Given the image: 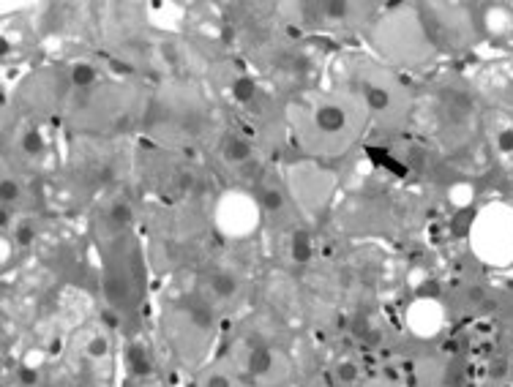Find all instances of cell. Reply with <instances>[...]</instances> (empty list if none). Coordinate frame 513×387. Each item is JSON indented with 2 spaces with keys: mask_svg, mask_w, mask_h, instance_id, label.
<instances>
[{
  "mask_svg": "<svg viewBox=\"0 0 513 387\" xmlns=\"http://www.w3.org/2000/svg\"><path fill=\"white\" fill-rule=\"evenodd\" d=\"M110 221L115 224V229H126L131 224V208L123 199H115L110 205Z\"/></svg>",
  "mask_w": 513,
  "mask_h": 387,
  "instance_id": "cell-24",
  "label": "cell"
},
{
  "mask_svg": "<svg viewBox=\"0 0 513 387\" xmlns=\"http://www.w3.org/2000/svg\"><path fill=\"white\" fill-rule=\"evenodd\" d=\"M287 191H290L292 202L306 213V216H320L322 210L328 208L336 189V175L331 169L320 167L314 161H298L287 169L284 175Z\"/></svg>",
  "mask_w": 513,
  "mask_h": 387,
  "instance_id": "cell-7",
  "label": "cell"
},
{
  "mask_svg": "<svg viewBox=\"0 0 513 387\" xmlns=\"http://www.w3.org/2000/svg\"><path fill=\"white\" fill-rule=\"evenodd\" d=\"M298 17V25L309 33H347V30L372 28V9L369 3H347V0H322V3H295L287 6Z\"/></svg>",
  "mask_w": 513,
  "mask_h": 387,
  "instance_id": "cell-6",
  "label": "cell"
},
{
  "mask_svg": "<svg viewBox=\"0 0 513 387\" xmlns=\"http://www.w3.org/2000/svg\"><path fill=\"white\" fill-rule=\"evenodd\" d=\"M287 129L309 156H342L363 134L369 112L339 88H303L284 110Z\"/></svg>",
  "mask_w": 513,
  "mask_h": 387,
  "instance_id": "cell-1",
  "label": "cell"
},
{
  "mask_svg": "<svg viewBox=\"0 0 513 387\" xmlns=\"http://www.w3.org/2000/svg\"><path fill=\"white\" fill-rule=\"evenodd\" d=\"M243 374L249 382H257L260 387H273L287 377V363L276 349L260 344V341H252L246 347V355H243Z\"/></svg>",
  "mask_w": 513,
  "mask_h": 387,
  "instance_id": "cell-10",
  "label": "cell"
},
{
  "mask_svg": "<svg viewBox=\"0 0 513 387\" xmlns=\"http://www.w3.org/2000/svg\"><path fill=\"white\" fill-rule=\"evenodd\" d=\"M486 131H489V142H492L494 153L500 159H513V118L508 112L492 110L486 115Z\"/></svg>",
  "mask_w": 513,
  "mask_h": 387,
  "instance_id": "cell-15",
  "label": "cell"
},
{
  "mask_svg": "<svg viewBox=\"0 0 513 387\" xmlns=\"http://www.w3.org/2000/svg\"><path fill=\"white\" fill-rule=\"evenodd\" d=\"M66 77H69V85L77 93H88V90H96L99 85H104V74L96 63L91 60H71L69 69H66Z\"/></svg>",
  "mask_w": 513,
  "mask_h": 387,
  "instance_id": "cell-16",
  "label": "cell"
},
{
  "mask_svg": "<svg viewBox=\"0 0 513 387\" xmlns=\"http://www.w3.org/2000/svg\"><path fill=\"white\" fill-rule=\"evenodd\" d=\"M112 344L110 338L104 336V333H91L88 336V344H85V355L91 360H110Z\"/></svg>",
  "mask_w": 513,
  "mask_h": 387,
  "instance_id": "cell-22",
  "label": "cell"
},
{
  "mask_svg": "<svg viewBox=\"0 0 513 387\" xmlns=\"http://www.w3.org/2000/svg\"><path fill=\"white\" fill-rule=\"evenodd\" d=\"M36 382V371L31 366H20L17 368V385L20 387H33Z\"/></svg>",
  "mask_w": 513,
  "mask_h": 387,
  "instance_id": "cell-26",
  "label": "cell"
},
{
  "mask_svg": "<svg viewBox=\"0 0 513 387\" xmlns=\"http://www.w3.org/2000/svg\"><path fill=\"white\" fill-rule=\"evenodd\" d=\"M202 387H249V382H241V379L232 377L227 371L213 368V371H208L205 379H202Z\"/></svg>",
  "mask_w": 513,
  "mask_h": 387,
  "instance_id": "cell-23",
  "label": "cell"
},
{
  "mask_svg": "<svg viewBox=\"0 0 513 387\" xmlns=\"http://www.w3.org/2000/svg\"><path fill=\"white\" fill-rule=\"evenodd\" d=\"M126 366L134 377H148L151 374V355H148V349L142 347V344H131L126 349Z\"/></svg>",
  "mask_w": 513,
  "mask_h": 387,
  "instance_id": "cell-21",
  "label": "cell"
},
{
  "mask_svg": "<svg viewBox=\"0 0 513 387\" xmlns=\"http://www.w3.org/2000/svg\"><path fill=\"white\" fill-rule=\"evenodd\" d=\"M407 325L415 336L432 338L443 330V306L437 298H418L407 308Z\"/></svg>",
  "mask_w": 513,
  "mask_h": 387,
  "instance_id": "cell-13",
  "label": "cell"
},
{
  "mask_svg": "<svg viewBox=\"0 0 513 387\" xmlns=\"http://www.w3.org/2000/svg\"><path fill=\"white\" fill-rule=\"evenodd\" d=\"M260 221L262 210L257 205V197L246 194L243 189L227 191L216 205V224L232 240L249 238L254 229L260 227Z\"/></svg>",
  "mask_w": 513,
  "mask_h": 387,
  "instance_id": "cell-8",
  "label": "cell"
},
{
  "mask_svg": "<svg viewBox=\"0 0 513 387\" xmlns=\"http://www.w3.org/2000/svg\"><path fill=\"white\" fill-rule=\"evenodd\" d=\"M418 14L440 55H459L483 41L473 6L467 3H421Z\"/></svg>",
  "mask_w": 513,
  "mask_h": 387,
  "instance_id": "cell-4",
  "label": "cell"
},
{
  "mask_svg": "<svg viewBox=\"0 0 513 387\" xmlns=\"http://www.w3.org/2000/svg\"><path fill=\"white\" fill-rule=\"evenodd\" d=\"M333 382L339 387H355L361 382V363L353 358H342L333 363Z\"/></svg>",
  "mask_w": 513,
  "mask_h": 387,
  "instance_id": "cell-20",
  "label": "cell"
},
{
  "mask_svg": "<svg viewBox=\"0 0 513 387\" xmlns=\"http://www.w3.org/2000/svg\"><path fill=\"white\" fill-rule=\"evenodd\" d=\"M208 292H211L216 300H224L230 303L241 295V281L232 276L230 270H213L208 276Z\"/></svg>",
  "mask_w": 513,
  "mask_h": 387,
  "instance_id": "cell-17",
  "label": "cell"
},
{
  "mask_svg": "<svg viewBox=\"0 0 513 387\" xmlns=\"http://www.w3.org/2000/svg\"><path fill=\"white\" fill-rule=\"evenodd\" d=\"M470 246L486 265L505 268L513 262V208L492 202L475 216L470 227Z\"/></svg>",
  "mask_w": 513,
  "mask_h": 387,
  "instance_id": "cell-5",
  "label": "cell"
},
{
  "mask_svg": "<svg viewBox=\"0 0 513 387\" xmlns=\"http://www.w3.org/2000/svg\"><path fill=\"white\" fill-rule=\"evenodd\" d=\"M314 257L312 235L301 227H292L290 232V259L295 265H309Z\"/></svg>",
  "mask_w": 513,
  "mask_h": 387,
  "instance_id": "cell-19",
  "label": "cell"
},
{
  "mask_svg": "<svg viewBox=\"0 0 513 387\" xmlns=\"http://www.w3.org/2000/svg\"><path fill=\"white\" fill-rule=\"evenodd\" d=\"M470 88L497 112L513 110V60H489L475 71Z\"/></svg>",
  "mask_w": 513,
  "mask_h": 387,
  "instance_id": "cell-9",
  "label": "cell"
},
{
  "mask_svg": "<svg viewBox=\"0 0 513 387\" xmlns=\"http://www.w3.org/2000/svg\"><path fill=\"white\" fill-rule=\"evenodd\" d=\"M363 387H393V385H388V382H366Z\"/></svg>",
  "mask_w": 513,
  "mask_h": 387,
  "instance_id": "cell-27",
  "label": "cell"
},
{
  "mask_svg": "<svg viewBox=\"0 0 513 387\" xmlns=\"http://www.w3.org/2000/svg\"><path fill=\"white\" fill-rule=\"evenodd\" d=\"M219 156L227 167H235L238 172L257 161V148L254 142L241 131H224L219 139Z\"/></svg>",
  "mask_w": 513,
  "mask_h": 387,
  "instance_id": "cell-14",
  "label": "cell"
},
{
  "mask_svg": "<svg viewBox=\"0 0 513 387\" xmlns=\"http://www.w3.org/2000/svg\"><path fill=\"white\" fill-rule=\"evenodd\" d=\"M17 148L25 159H41L44 153H47V139L41 134L39 126H25L20 131V137H17Z\"/></svg>",
  "mask_w": 513,
  "mask_h": 387,
  "instance_id": "cell-18",
  "label": "cell"
},
{
  "mask_svg": "<svg viewBox=\"0 0 513 387\" xmlns=\"http://www.w3.org/2000/svg\"><path fill=\"white\" fill-rule=\"evenodd\" d=\"M333 71L336 80L342 82L336 88L350 93L369 112V120H377L380 126L393 129L413 110L410 90L404 88L396 69L385 66L377 55L344 52L342 58L333 60Z\"/></svg>",
  "mask_w": 513,
  "mask_h": 387,
  "instance_id": "cell-2",
  "label": "cell"
},
{
  "mask_svg": "<svg viewBox=\"0 0 513 387\" xmlns=\"http://www.w3.org/2000/svg\"><path fill=\"white\" fill-rule=\"evenodd\" d=\"M377 58L391 69H429L443 58L426 36L418 6H385L366 30Z\"/></svg>",
  "mask_w": 513,
  "mask_h": 387,
  "instance_id": "cell-3",
  "label": "cell"
},
{
  "mask_svg": "<svg viewBox=\"0 0 513 387\" xmlns=\"http://www.w3.org/2000/svg\"><path fill=\"white\" fill-rule=\"evenodd\" d=\"M0 197H3V205L20 199V183L17 178H11L9 172H3V180H0Z\"/></svg>",
  "mask_w": 513,
  "mask_h": 387,
  "instance_id": "cell-25",
  "label": "cell"
},
{
  "mask_svg": "<svg viewBox=\"0 0 513 387\" xmlns=\"http://www.w3.org/2000/svg\"><path fill=\"white\" fill-rule=\"evenodd\" d=\"M254 197H257V205L262 210V219H273L276 224H282V221L292 219L287 210L295 205L290 197V191H287V183L279 178H273L271 172H265L257 178L254 183Z\"/></svg>",
  "mask_w": 513,
  "mask_h": 387,
  "instance_id": "cell-11",
  "label": "cell"
},
{
  "mask_svg": "<svg viewBox=\"0 0 513 387\" xmlns=\"http://www.w3.org/2000/svg\"><path fill=\"white\" fill-rule=\"evenodd\" d=\"M473 11L483 41H513V3H481L473 6Z\"/></svg>",
  "mask_w": 513,
  "mask_h": 387,
  "instance_id": "cell-12",
  "label": "cell"
}]
</instances>
